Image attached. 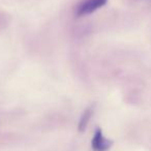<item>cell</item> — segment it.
<instances>
[{
    "mask_svg": "<svg viewBox=\"0 0 151 151\" xmlns=\"http://www.w3.org/2000/svg\"><path fill=\"white\" fill-rule=\"evenodd\" d=\"M92 114H93L92 107L87 108V109L84 111V113H83L82 116H81L80 122H79V130H80V132L85 130V128H86L87 125H88V122H89V120H90Z\"/></svg>",
    "mask_w": 151,
    "mask_h": 151,
    "instance_id": "obj_3",
    "label": "cell"
},
{
    "mask_svg": "<svg viewBox=\"0 0 151 151\" xmlns=\"http://www.w3.org/2000/svg\"><path fill=\"white\" fill-rule=\"evenodd\" d=\"M113 146V141L105 138L101 128H96L94 136L91 141V147L93 151H108Z\"/></svg>",
    "mask_w": 151,
    "mask_h": 151,
    "instance_id": "obj_2",
    "label": "cell"
},
{
    "mask_svg": "<svg viewBox=\"0 0 151 151\" xmlns=\"http://www.w3.org/2000/svg\"><path fill=\"white\" fill-rule=\"evenodd\" d=\"M108 0H85L77 7L76 9V16L77 17H83L89 14H92L96 9H101V6L107 3Z\"/></svg>",
    "mask_w": 151,
    "mask_h": 151,
    "instance_id": "obj_1",
    "label": "cell"
}]
</instances>
